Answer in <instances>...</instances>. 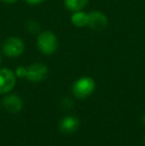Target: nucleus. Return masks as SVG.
Masks as SVG:
<instances>
[{"instance_id": "obj_6", "label": "nucleus", "mask_w": 145, "mask_h": 146, "mask_svg": "<svg viewBox=\"0 0 145 146\" xmlns=\"http://www.w3.org/2000/svg\"><path fill=\"white\" fill-rule=\"evenodd\" d=\"M109 24L107 16L99 11H93L89 13V26L93 31H101L105 29Z\"/></svg>"}, {"instance_id": "obj_2", "label": "nucleus", "mask_w": 145, "mask_h": 146, "mask_svg": "<svg viewBox=\"0 0 145 146\" xmlns=\"http://www.w3.org/2000/svg\"><path fill=\"white\" fill-rule=\"evenodd\" d=\"M95 88V83L91 77H83L75 82L72 90L75 98H85L93 92Z\"/></svg>"}, {"instance_id": "obj_15", "label": "nucleus", "mask_w": 145, "mask_h": 146, "mask_svg": "<svg viewBox=\"0 0 145 146\" xmlns=\"http://www.w3.org/2000/svg\"><path fill=\"white\" fill-rule=\"evenodd\" d=\"M142 122H143L144 124H145V113L143 114V115H142Z\"/></svg>"}, {"instance_id": "obj_5", "label": "nucleus", "mask_w": 145, "mask_h": 146, "mask_svg": "<svg viewBox=\"0 0 145 146\" xmlns=\"http://www.w3.org/2000/svg\"><path fill=\"white\" fill-rule=\"evenodd\" d=\"M16 75L11 70L0 69V94L10 92L15 87Z\"/></svg>"}, {"instance_id": "obj_16", "label": "nucleus", "mask_w": 145, "mask_h": 146, "mask_svg": "<svg viewBox=\"0 0 145 146\" xmlns=\"http://www.w3.org/2000/svg\"><path fill=\"white\" fill-rule=\"evenodd\" d=\"M2 63V58H1V55H0V64Z\"/></svg>"}, {"instance_id": "obj_14", "label": "nucleus", "mask_w": 145, "mask_h": 146, "mask_svg": "<svg viewBox=\"0 0 145 146\" xmlns=\"http://www.w3.org/2000/svg\"><path fill=\"white\" fill-rule=\"evenodd\" d=\"M1 1L6 4H13V3H15V2H17L18 0H1Z\"/></svg>"}, {"instance_id": "obj_4", "label": "nucleus", "mask_w": 145, "mask_h": 146, "mask_svg": "<svg viewBox=\"0 0 145 146\" xmlns=\"http://www.w3.org/2000/svg\"><path fill=\"white\" fill-rule=\"evenodd\" d=\"M48 75V68L42 63H34L27 68L26 78L31 83H39L46 79Z\"/></svg>"}, {"instance_id": "obj_13", "label": "nucleus", "mask_w": 145, "mask_h": 146, "mask_svg": "<svg viewBox=\"0 0 145 146\" xmlns=\"http://www.w3.org/2000/svg\"><path fill=\"white\" fill-rule=\"evenodd\" d=\"M25 1L30 5H38V4L43 3L45 0H25Z\"/></svg>"}, {"instance_id": "obj_12", "label": "nucleus", "mask_w": 145, "mask_h": 146, "mask_svg": "<svg viewBox=\"0 0 145 146\" xmlns=\"http://www.w3.org/2000/svg\"><path fill=\"white\" fill-rule=\"evenodd\" d=\"M27 28H28V30H29L30 32L32 33V34L39 32V30H40V27H39V24H38V23H36L35 21H30L29 23L27 24Z\"/></svg>"}, {"instance_id": "obj_1", "label": "nucleus", "mask_w": 145, "mask_h": 146, "mask_svg": "<svg viewBox=\"0 0 145 146\" xmlns=\"http://www.w3.org/2000/svg\"><path fill=\"white\" fill-rule=\"evenodd\" d=\"M37 46L44 55H52L58 49V38L52 31H43L38 35Z\"/></svg>"}, {"instance_id": "obj_10", "label": "nucleus", "mask_w": 145, "mask_h": 146, "mask_svg": "<svg viewBox=\"0 0 145 146\" xmlns=\"http://www.w3.org/2000/svg\"><path fill=\"white\" fill-rule=\"evenodd\" d=\"M89 3V0H65V6L72 12L83 9Z\"/></svg>"}, {"instance_id": "obj_7", "label": "nucleus", "mask_w": 145, "mask_h": 146, "mask_svg": "<svg viewBox=\"0 0 145 146\" xmlns=\"http://www.w3.org/2000/svg\"><path fill=\"white\" fill-rule=\"evenodd\" d=\"M2 104L8 112L17 113L23 108V100L17 94H8L3 98Z\"/></svg>"}, {"instance_id": "obj_17", "label": "nucleus", "mask_w": 145, "mask_h": 146, "mask_svg": "<svg viewBox=\"0 0 145 146\" xmlns=\"http://www.w3.org/2000/svg\"><path fill=\"white\" fill-rule=\"evenodd\" d=\"M144 143H145V137H144Z\"/></svg>"}, {"instance_id": "obj_8", "label": "nucleus", "mask_w": 145, "mask_h": 146, "mask_svg": "<svg viewBox=\"0 0 145 146\" xmlns=\"http://www.w3.org/2000/svg\"><path fill=\"white\" fill-rule=\"evenodd\" d=\"M79 119L73 115H68L61 120L60 122V130L65 134H72L75 132L79 128Z\"/></svg>"}, {"instance_id": "obj_11", "label": "nucleus", "mask_w": 145, "mask_h": 146, "mask_svg": "<svg viewBox=\"0 0 145 146\" xmlns=\"http://www.w3.org/2000/svg\"><path fill=\"white\" fill-rule=\"evenodd\" d=\"M26 74H27V68L25 67H17L15 70V75L18 78H26Z\"/></svg>"}, {"instance_id": "obj_3", "label": "nucleus", "mask_w": 145, "mask_h": 146, "mask_svg": "<svg viewBox=\"0 0 145 146\" xmlns=\"http://www.w3.org/2000/svg\"><path fill=\"white\" fill-rule=\"evenodd\" d=\"M3 53L6 57L16 58L23 54L25 50V45L22 39L19 37H10L6 39L3 44Z\"/></svg>"}, {"instance_id": "obj_9", "label": "nucleus", "mask_w": 145, "mask_h": 146, "mask_svg": "<svg viewBox=\"0 0 145 146\" xmlns=\"http://www.w3.org/2000/svg\"><path fill=\"white\" fill-rule=\"evenodd\" d=\"M71 22L73 23V26L79 28L87 26V23H89V14L81 11V10L73 12L72 17H71Z\"/></svg>"}]
</instances>
